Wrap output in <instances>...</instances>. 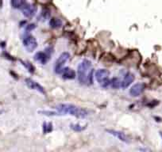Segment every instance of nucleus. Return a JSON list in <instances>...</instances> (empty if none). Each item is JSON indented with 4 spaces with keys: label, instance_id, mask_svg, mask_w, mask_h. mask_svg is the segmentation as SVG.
<instances>
[{
    "label": "nucleus",
    "instance_id": "2",
    "mask_svg": "<svg viewBox=\"0 0 162 152\" xmlns=\"http://www.w3.org/2000/svg\"><path fill=\"white\" fill-rule=\"evenodd\" d=\"M56 109L60 113L69 114L79 118H84L88 115V112L87 110L71 104H60L56 106Z\"/></svg>",
    "mask_w": 162,
    "mask_h": 152
},
{
    "label": "nucleus",
    "instance_id": "17",
    "mask_svg": "<svg viewBox=\"0 0 162 152\" xmlns=\"http://www.w3.org/2000/svg\"><path fill=\"white\" fill-rule=\"evenodd\" d=\"M71 128L74 130V131H76V132H81L85 129V127L83 126H81L80 124H71Z\"/></svg>",
    "mask_w": 162,
    "mask_h": 152
},
{
    "label": "nucleus",
    "instance_id": "12",
    "mask_svg": "<svg viewBox=\"0 0 162 152\" xmlns=\"http://www.w3.org/2000/svg\"><path fill=\"white\" fill-rule=\"evenodd\" d=\"M60 74L62 75V77L65 79H73L76 76V72L69 67H64V69L62 70Z\"/></svg>",
    "mask_w": 162,
    "mask_h": 152
},
{
    "label": "nucleus",
    "instance_id": "6",
    "mask_svg": "<svg viewBox=\"0 0 162 152\" xmlns=\"http://www.w3.org/2000/svg\"><path fill=\"white\" fill-rule=\"evenodd\" d=\"M21 10L22 11L24 16L30 18V17H33L34 16V14L36 13L37 9L33 5H30V4H28L26 3L24 4L23 7L21 8Z\"/></svg>",
    "mask_w": 162,
    "mask_h": 152
},
{
    "label": "nucleus",
    "instance_id": "15",
    "mask_svg": "<svg viewBox=\"0 0 162 152\" xmlns=\"http://www.w3.org/2000/svg\"><path fill=\"white\" fill-rule=\"evenodd\" d=\"M110 86L112 88L118 89L119 87H122V81H120L117 78H114L110 80Z\"/></svg>",
    "mask_w": 162,
    "mask_h": 152
},
{
    "label": "nucleus",
    "instance_id": "9",
    "mask_svg": "<svg viewBox=\"0 0 162 152\" xmlns=\"http://www.w3.org/2000/svg\"><path fill=\"white\" fill-rule=\"evenodd\" d=\"M107 132L112 135V136H115L116 138H118L120 139L121 141H123L124 143H129V139L128 138V136H126L125 133H123V132L120 131H116V130H107Z\"/></svg>",
    "mask_w": 162,
    "mask_h": 152
},
{
    "label": "nucleus",
    "instance_id": "16",
    "mask_svg": "<svg viewBox=\"0 0 162 152\" xmlns=\"http://www.w3.org/2000/svg\"><path fill=\"white\" fill-rule=\"evenodd\" d=\"M53 129V125L51 123H45L43 124V132L44 133H49L52 131Z\"/></svg>",
    "mask_w": 162,
    "mask_h": 152
},
{
    "label": "nucleus",
    "instance_id": "10",
    "mask_svg": "<svg viewBox=\"0 0 162 152\" xmlns=\"http://www.w3.org/2000/svg\"><path fill=\"white\" fill-rule=\"evenodd\" d=\"M50 59V55L48 52H37L34 56V60L39 62L41 64H45Z\"/></svg>",
    "mask_w": 162,
    "mask_h": 152
},
{
    "label": "nucleus",
    "instance_id": "5",
    "mask_svg": "<svg viewBox=\"0 0 162 152\" xmlns=\"http://www.w3.org/2000/svg\"><path fill=\"white\" fill-rule=\"evenodd\" d=\"M22 43H23L24 47L28 52H33L36 49L37 47V42L36 39L34 38L31 34H25L22 38Z\"/></svg>",
    "mask_w": 162,
    "mask_h": 152
},
{
    "label": "nucleus",
    "instance_id": "8",
    "mask_svg": "<svg viewBox=\"0 0 162 152\" xmlns=\"http://www.w3.org/2000/svg\"><path fill=\"white\" fill-rule=\"evenodd\" d=\"M144 89H145V85L143 83H137L130 88L129 93L133 97H138L143 92Z\"/></svg>",
    "mask_w": 162,
    "mask_h": 152
},
{
    "label": "nucleus",
    "instance_id": "3",
    "mask_svg": "<svg viewBox=\"0 0 162 152\" xmlns=\"http://www.w3.org/2000/svg\"><path fill=\"white\" fill-rule=\"evenodd\" d=\"M110 72L106 69H99L96 73V79L100 86L106 88L110 86Z\"/></svg>",
    "mask_w": 162,
    "mask_h": 152
},
{
    "label": "nucleus",
    "instance_id": "13",
    "mask_svg": "<svg viewBox=\"0 0 162 152\" xmlns=\"http://www.w3.org/2000/svg\"><path fill=\"white\" fill-rule=\"evenodd\" d=\"M50 26L53 29H58L62 26V22L58 18H52L49 22Z\"/></svg>",
    "mask_w": 162,
    "mask_h": 152
},
{
    "label": "nucleus",
    "instance_id": "4",
    "mask_svg": "<svg viewBox=\"0 0 162 152\" xmlns=\"http://www.w3.org/2000/svg\"><path fill=\"white\" fill-rule=\"evenodd\" d=\"M70 54L68 52H63L60 54L58 59L55 62L54 64V71L56 74H60L62 70L64 69V66L68 60H69Z\"/></svg>",
    "mask_w": 162,
    "mask_h": 152
},
{
    "label": "nucleus",
    "instance_id": "11",
    "mask_svg": "<svg viewBox=\"0 0 162 152\" xmlns=\"http://www.w3.org/2000/svg\"><path fill=\"white\" fill-rule=\"evenodd\" d=\"M134 75L131 72H127L124 75L123 81H122V88H126L134 82Z\"/></svg>",
    "mask_w": 162,
    "mask_h": 152
},
{
    "label": "nucleus",
    "instance_id": "14",
    "mask_svg": "<svg viewBox=\"0 0 162 152\" xmlns=\"http://www.w3.org/2000/svg\"><path fill=\"white\" fill-rule=\"evenodd\" d=\"M26 3L25 0H11V5L15 9H21Z\"/></svg>",
    "mask_w": 162,
    "mask_h": 152
},
{
    "label": "nucleus",
    "instance_id": "1",
    "mask_svg": "<svg viewBox=\"0 0 162 152\" xmlns=\"http://www.w3.org/2000/svg\"><path fill=\"white\" fill-rule=\"evenodd\" d=\"M92 62L88 60H83L78 66V79L81 84L91 85L92 83L93 70Z\"/></svg>",
    "mask_w": 162,
    "mask_h": 152
},
{
    "label": "nucleus",
    "instance_id": "7",
    "mask_svg": "<svg viewBox=\"0 0 162 152\" xmlns=\"http://www.w3.org/2000/svg\"><path fill=\"white\" fill-rule=\"evenodd\" d=\"M26 83L27 86H28L29 88H30L31 89L37 90V91L41 93H44V94L45 93V89L40 85L39 83L35 82L34 80L31 79H26Z\"/></svg>",
    "mask_w": 162,
    "mask_h": 152
}]
</instances>
